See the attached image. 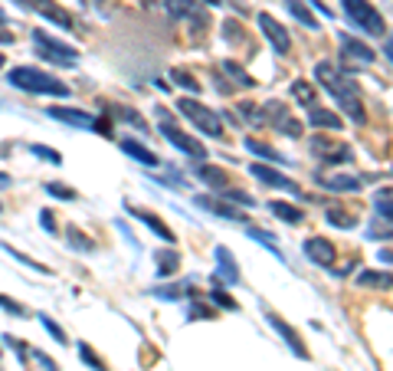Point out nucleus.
<instances>
[{
	"label": "nucleus",
	"mask_w": 393,
	"mask_h": 371,
	"mask_svg": "<svg viewBox=\"0 0 393 371\" xmlns=\"http://www.w3.org/2000/svg\"><path fill=\"white\" fill-rule=\"evenodd\" d=\"M315 79L321 82V89H328L331 99L338 102L341 109L348 112V119L357 122V125H364V119H367V112H364V102L361 96H357V86H354L351 79L341 73L338 66L331 63H318L315 66Z\"/></svg>",
	"instance_id": "f257e3e1"
},
{
	"label": "nucleus",
	"mask_w": 393,
	"mask_h": 371,
	"mask_svg": "<svg viewBox=\"0 0 393 371\" xmlns=\"http://www.w3.org/2000/svg\"><path fill=\"white\" fill-rule=\"evenodd\" d=\"M7 82L20 92H30V96H69L66 82H59L53 73H43L36 66H13L7 73Z\"/></svg>",
	"instance_id": "f03ea898"
},
{
	"label": "nucleus",
	"mask_w": 393,
	"mask_h": 371,
	"mask_svg": "<svg viewBox=\"0 0 393 371\" xmlns=\"http://www.w3.org/2000/svg\"><path fill=\"white\" fill-rule=\"evenodd\" d=\"M344 3V13H348V20L357 27V30L371 33V36H383L387 33V23H383L380 10L367 3V0H341Z\"/></svg>",
	"instance_id": "7ed1b4c3"
},
{
	"label": "nucleus",
	"mask_w": 393,
	"mask_h": 371,
	"mask_svg": "<svg viewBox=\"0 0 393 371\" xmlns=\"http://www.w3.org/2000/svg\"><path fill=\"white\" fill-rule=\"evenodd\" d=\"M33 46H36V53H40L46 63H56V66L79 63V50H75V46H66L63 40L50 36L46 30H33Z\"/></svg>",
	"instance_id": "20e7f679"
},
{
	"label": "nucleus",
	"mask_w": 393,
	"mask_h": 371,
	"mask_svg": "<svg viewBox=\"0 0 393 371\" xmlns=\"http://www.w3.org/2000/svg\"><path fill=\"white\" fill-rule=\"evenodd\" d=\"M177 109H181L184 119H191L203 135H210V138H223V119H220L213 109H207L203 102H197V99H181V102H177Z\"/></svg>",
	"instance_id": "39448f33"
},
{
	"label": "nucleus",
	"mask_w": 393,
	"mask_h": 371,
	"mask_svg": "<svg viewBox=\"0 0 393 371\" xmlns=\"http://www.w3.org/2000/svg\"><path fill=\"white\" fill-rule=\"evenodd\" d=\"M161 135H164V138H168V142L174 145L177 152L191 154V158H197V161H207V148H203V145L197 142V138H191L187 131H181V129H177L174 122H168V119H164V115H161Z\"/></svg>",
	"instance_id": "423d86ee"
},
{
	"label": "nucleus",
	"mask_w": 393,
	"mask_h": 371,
	"mask_svg": "<svg viewBox=\"0 0 393 371\" xmlns=\"http://www.w3.org/2000/svg\"><path fill=\"white\" fill-rule=\"evenodd\" d=\"M311 154H318L325 164H348L354 161V148L344 142H328V138H311Z\"/></svg>",
	"instance_id": "0eeeda50"
},
{
	"label": "nucleus",
	"mask_w": 393,
	"mask_h": 371,
	"mask_svg": "<svg viewBox=\"0 0 393 371\" xmlns=\"http://www.w3.org/2000/svg\"><path fill=\"white\" fill-rule=\"evenodd\" d=\"M259 30H262V36H266L269 43L276 46L279 56L292 53V36H288V30L272 17V13H259Z\"/></svg>",
	"instance_id": "6e6552de"
},
{
	"label": "nucleus",
	"mask_w": 393,
	"mask_h": 371,
	"mask_svg": "<svg viewBox=\"0 0 393 371\" xmlns=\"http://www.w3.org/2000/svg\"><path fill=\"white\" fill-rule=\"evenodd\" d=\"M262 115H266L269 125H276V129L282 131V135H288V138H298V135H302V122L292 119L282 102H269V106H262Z\"/></svg>",
	"instance_id": "1a4fd4ad"
},
{
	"label": "nucleus",
	"mask_w": 393,
	"mask_h": 371,
	"mask_svg": "<svg viewBox=\"0 0 393 371\" xmlns=\"http://www.w3.org/2000/svg\"><path fill=\"white\" fill-rule=\"evenodd\" d=\"M249 171H253V177H259L262 184H269V187H279V191H288V194H302V187L292 181V177H286V175H279L276 168H266V164H249Z\"/></svg>",
	"instance_id": "9d476101"
},
{
	"label": "nucleus",
	"mask_w": 393,
	"mask_h": 371,
	"mask_svg": "<svg viewBox=\"0 0 393 371\" xmlns=\"http://www.w3.org/2000/svg\"><path fill=\"white\" fill-rule=\"evenodd\" d=\"M164 7H168L170 17H181V20H191L193 27L200 23V27H207V10H200L193 0H164Z\"/></svg>",
	"instance_id": "9b49d317"
},
{
	"label": "nucleus",
	"mask_w": 393,
	"mask_h": 371,
	"mask_svg": "<svg viewBox=\"0 0 393 371\" xmlns=\"http://www.w3.org/2000/svg\"><path fill=\"white\" fill-rule=\"evenodd\" d=\"M305 256H309L315 266H325V270H328L331 263H334V247H331L325 237H309V240H305Z\"/></svg>",
	"instance_id": "f8f14e48"
},
{
	"label": "nucleus",
	"mask_w": 393,
	"mask_h": 371,
	"mask_svg": "<svg viewBox=\"0 0 393 371\" xmlns=\"http://www.w3.org/2000/svg\"><path fill=\"white\" fill-rule=\"evenodd\" d=\"M318 184H325V191H338V194H357L364 181L357 175H318Z\"/></svg>",
	"instance_id": "ddd939ff"
},
{
	"label": "nucleus",
	"mask_w": 393,
	"mask_h": 371,
	"mask_svg": "<svg viewBox=\"0 0 393 371\" xmlns=\"http://www.w3.org/2000/svg\"><path fill=\"white\" fill-rule=\"evenodd\" d=\"M193 204L203 210H210V214H216V217H226V220H243L246 214H239L236 208H230V204H223V197L216 194H200V197H193Z\"/></svg>",
	"instance_id": "4468645a"
},
{
	"label": "nucleus",
	"mask_w": 393,
	"mask_h": 371,
	"mask_svg": "<svg viewBox=\"0 0 393 371\" xmlns=\"http://www.w3.org/2000/svg\"><path fill=\"white\" fill-rule=\"evenodd\" d=\"M27 7H33V10H36V13H43V17H46V20L59 23V27H63V30H73V17H69V13H66L63 7H59V3H56V0H30V3H27Z\"/></svg>",
	"instance_id": "2eb2a0df"
},
{
	"label": "nucleus",
	"mask_w": 393,
	"mask_h": 371,
	"mask_svg": "<svg viewBox=\"0 0 393 371\" xmlns=\"http://www.w3.org/2000/svg\"><path fill=\"white\" fill-rule=\"evenodd\" d=\"M269 326H272V328H276V332H279V335L286 339V345H288V349H292V351H295L298 358H309V351H305V345H302V339H298V332H295V328H292V326H288L286 319H282V316H276V312H272V316H269Z\"/></svg>",
	"instance_id": "dca6fc26"
},
{
	"label": "nucleus",
	"mask_w": 393,
	"mask_h": 371,
	"mask_svg": "<svg viewBox=\"0 0 393 371\" xmlns=\"http://www.w3.org/2000/svg\"><path fill=\"white\" fill-rule=\"evenodd\" d=\"M50 119L66 122V125H75V129H96L92 112H82V109H63V106H56V109H50Z\"/></svg>",
	"instance_id": "f3484780"
},
{
	"label": "nucleus",
	"mask_w": 393,
	"mask_h": 371,
	"mask_svg": "<svg viewBox=\"0 0 393 371\" xmlns=\"http://www.w3.org/2000/svg\"><path fill=\"white\" fill-rule=\"evenodd\" d=\"M118 145H121V152L131 154V158H135L138 164H144V168H158V164H161V161H158V154L151 152V148H144L141 142H135V138H121Z\"/></svg>",
	"instance_id": "a211bd4d"
},
{
	"label": "nucleus",
	"mask_w": 393,
	"mask_h": 371,
	"mask_svg": "<svg viewBox=\"0 0 393 371\" xmlns=\"http://www.w3.org/2000/svg\"><path fill=\"white\" fill-rule=\"evenodd\" d=\"M341 46H344V53L354 56V59H361V63H373L377 59V53H373L367 43H361V40H354V36H348V33H341L338 36Z\"/></svg>",
	"instance_id": "6ab92c4d"
},
{
	"label": "nucleus",
	"mask_w": 393,
	"mask_h": 371,
	"mask_svg": "<svg viewBox=\"0 0 393 371\" xmlns=\"http://www.w3.org/2000/svg\"><path fill=\"white\" fill-rule=\"evenodd\" d=\"M309 122L311 125H318V129H331V131H341V125H344L338 112L321 109V106H311L309 109Z\"/></svg>",
	"instance_id": "aec40b11"
},
{
	"label": "nucleus",
	"mask_w": 393,
	"mask_h": 371,
	"mask_svg": "<svg viewBox=\"0 0 393 371\" xmlns=\"http://www.w3.org/2000/svg\"><path fill=\"white\" fill-rule=\"evenodd\" d=\"M216 263H220V276H223V283H230V286L239 283V270H236V260H233V253L226 250V247H216Z\"/></svg>",
	"instance_id": "412c9836"
},
{
	"label": "nucleus",
	"mask_w": 393,
	"mask_h": 371,
	"mask_svg": "<svg viewBox=\"0 0 393 371\" xmlns=\"http://www.w3.org/2000/svg\"><path fill=\"white\" fill-rule=\"evenodd\" d=\"M131 214H135V220H141V224H144V227H148V230H154V233H158L161 240L174 243V233H170V227H168V224H164V220H158V217H154L151 210H131Z\"/></svg>",
	"instance_id": "4be33fe9"
},
{
	"label": "nucleus",
	"mask_w": 393,
	"mask_h": 371,
	"mask_svg": "<svg viewBox=\"0 0 393 371\" xmlns=\"http://www.w3.org/2000/svg\"><path fill=\"white\" fill-rule=\"evenodd\" d=\"M193 175L200 177L207 187H213L216 194H220V191L226 187V175L220 171V168H213V164H200V168H193Z\"/></svg>",
	"instance_id": "5701e85b"
},
{
	"label": "nucleus",
	"mask_w": 393,
	"mask_h": 371,
	"mask_svg": "<svg viewBox=\"0 0 393 371\" xmlns=\"http://www.w3.org/2000/svg\"><path fill=\"white\" fill-rule=\"evenodd\" d=\"M269 210H272L279 220H286V224H302V220H305L302 208L288 204V201H269Z\"/></svg>",
	"instance_id": "b1692460"
},
{
	"label": "nucleus",
	"mask_w": 393,
	"mask_h": 371,
	"mask_svg": "<svg viewBox=\"0 0 393 371\" xmlns=\"http://www.w3.org/2000/svg\"><path fill=\"white\" fill-rule=\"evenodd\" d=\"M325 220H328L331 227H341V230H354V227H357V214H348V210H341V208L325 210Z\"/></svg>",
	"instance_id": "393cba45"
},
{
	"label": "nucleus",
	"mask_w": 393,
	"mask_h": 371,
	"mask_svg": "<svg viewBox=\"0 0 393 371\" xmlns=\"http://www.w3.org/2000/svg\"><path fill=\"white\" fill-rule=\"evenodd\" d=\"M246 152L259 154V158H269V161H276V164H286V158H282V154H279L272 145L259 142V138H246Z\"/></svg>",
	"instance_id": "a878e982"
},
{
	"label": "nucleus",
	"mask_w": 393,
	"mask_h": 371,
	"mask_svg": "<svg viewBox=\"0 0 393 371\" xmlns=\"http://www.w3.org/2000/svg\"><path fill=\"white\" fill-rule=\"evenodd\" d=\"M154 263H158L161 276H174L177 273V266H181V256H177L174 250H161V253H154Z\"/></svg>",
	"instance_id": "bb28decb"
},
{
	"label": "nucleus",
	"mask_w": 393,
	"mask_h": 371,
	"mask_svg": "<svg viewBox=\"0 0 393 371\" xmlns=\"http://www.w3.org/2000/svg\"><path fill=\"white\" fill-rule=\"evenodd\" d=\"M223 73H226L230 79H233L236 86H246V89H253V86H255V79L249 76V73H246V69H243L239 63H233V59H223Z\"/></svg>",
	"instance_id": "cd10ccee"
},
{
	"label": "nucleus",
	"mask_w": 393,
	"mask_h": 371,
	"mask_svg": "<svg viewBox=\"0 0 393 371\" xmlns=\"http://www.w3.org/2000/svg\"><path fill=\"white\" fill-rule=\"evenodd\" d=\"M357 286H383V289H390L393 276L390 273H377V270H364V273L357 276Z\"/></svg>",
	"instance_id": "c85d7f7f"
},
{
	"label": "nucleus",
	"mask_w": 393,
	"mask_h": 371,
	"mask_svg": "<svg viewBox=\"0 0 393 371\" xmlns=\"http://www.w3.org/2000/svg\"><path fill=\"white\" fill-rule=\"evenodd\" d=\"M292 96L298 99V102H305V106H318V102H315V89H311V82H305V79H295V82H292Z\"/></svg>",
	"instance_id": "c756f323"
},
{
	"label": "nucleus",
	"mask_w": 393,
	"mask_h": 371,
	"mask_svg": "<svg viewBox=\"0 0 393 371\" xmlns=\"http://www.w3.org/2000/svg\"><path fill=\"white\" fill-rule=\"evenodd\" d=\"M288 10L295 13V20H302L305 27H309V30H318V20L311 17V10L305 7V3H302V0H288Z\"/></svg>",
	"instance_id": "7c9ffc66"
},
{
	"label": "nucleus",
	"mask_w": 393,
	"mask_h": 371,
	"mask_svg": "<svg viewBox=\"0 0 393 371\" xmlns=\"http://www.w3.org/2000/svg\"><path fill=\"white\" fill-rule=\"evenodd\" d=\"M373 204H377V210H380V217L393 220V187H387V191H377Z\"/></svg>",
	"instance_id": "2f4dec72"
},
{
	"label": "nucleus",
	"mask_w": 393,
	"mask_h": 371,
	"mask_svg": "<svg viewBox=\"0 0 393 371\" xmlns=\"http://www.w3.org/2000/svg\"><path fill=\"white\" fill-rule=\"evenodd\" d=\"M246 233H249V237H253V240H259L262 243V247H266V250H272L279 256V260H282V253H279V247H276V237H272V233H266V230H259V227H246Z\"/></svg>",
	"instance_id": "473e14b6"
},
{
	"label": "nucleus",
	"mask_w": 393,
	"mask_h": 371,
	"mask_svg": "<svg viewBox=\"0 0 393 371\" xmlns=\"http://www.w3.org/2000/svg\"><path fill=\"white\" fill-rule=\"evenodd\" d=\"M170 82H177V86H184V89H191V92H197L200 89V82L187 73V69H170Z\"/></svg>",
	"instance_id": "72a5a7b5"
},
{
	"label": "nucleus",
	"mask_w": 393,
	"mask_h": 371,
	"mask_svg": "<svg viewBox=\"0 0 393 371\" xmlns=\"http://www.w3.org/2000/svg\"><path fill=\"white\" fill-rule=\"evenodd\" d=\"M30 152L36 154V158H43V161H50V164H63V154L56 152V148H46V145H30Z\"/></svg>",
	"instance_id": "f704fd0d"
},
{
	"label": "nucleus",
	"mask_w": 393,
	"mask_h": 371,
	"mask_svg": "<svg viewBox=\"0 0 393 371\" xmlns=\"http://www.w3.org/2000/svg\"><path fill=\"white\" fill-rule=\"evenodd\" d=\"M3 250L7 253H13V260H20L23 266H30V270H40V273H50V266H43V263H36V260H30L27 253H20V250H13L10 243H3Z\"/></svg>",
	"instance_id": "c9c22d12"
},
{
	"label": "nucleus",
	"mask_w": 393,
	"mask_h": 371,
	"mask_svg": "<svg viewBox=\"0 0 393 371\" xmlns=\"http://www.w3.org/2000/svg\"><path fill=\"white\" fill-rule=\"evenodd\" d=\"M220 197H230V201L243 204V208H255V197L243 194V191H236V187H223V191H220Z\"/></svg>",
	"instance_id": "e433bc0d"
},
{
	"label": "nucleus",
	"mask_w": 393,
	"mask_h": 371,
	"mask_svg": "<svg viewBox=\"0 0 393 371\" xmlns=\"http://www.w3.org/2000/svg\"><path fill=\"white\" fill-rule=\"evenodd\" d=\"M236 109H239V115H243L246 122H253V125H266V115H262V112H255L249 102H239Z\"/></svg>",
	"instance_id": "4c0bfd02"
},
{
	"label": "nucleus",
	"mask_w": 393,
	"mask_h": 371,
	"mask_svg": "<svg viewBox=\"0 0 393 371\" xmlns=\"http://www.w3.org/2000/svg\"><path fill=\"white\" fill-rule=\"evenodd\" d=\"M46 194L63 197V201H73L75 191H73V187H66V184H59V181H53V184H46Z\"/></svg>",
	"instance_id": "58836bf2"
},
{
	"label": "nucleus",
	"mask_w": 393,
	"mask_h": 371,
	"mask_svg": "<svg viewBox=\"0 0 393 371\" xmlns=\"http://www.w3.org/2000/svg\"><path fill=\"white\" fill-rule=\"evenodd\" d=\"M115 115H121V119H125V122H131V125H138V129H144V131H148V125H144V119H141L138 112H131V109H128V106H118V112H115Z\"/></svg>",
	"instance_id": "ea45409f"
},
{
	"label": "nucleus",
	"mask_w": 393,
	"mask_h": 371,
	"mask_svg": "<svg viewBox=\"0 0 393 371\" xmlns=\"http://www.w3.org/2000/svg\"><path fill=\"white\" fill-rule=\"evenodd\" d=\"M210 299L216 303V306H223V309H236V303L223 293V289H220V286H216V289H210Z\"/></svg>",
	"instance_id": "a19ab883"
},
{
	"label": "nucleus",
	"mask_w": 393,
	"mask_h": 371,
	"mask_svg": "<svg viewBox=\"0 0 393 371\" xmlns=\"http://www.w3.org/2000/svg\"><path fill=\"white\" fill-rule=\"evenodd\" d=\"M79 355H82L85 365H92L96 371H105V365H102V361H98L96 355H92V349H89V345H79Z\"/></svg>",
	"instance_id": "79ce46f5"
},
{
	"label": "nucleus",
	"mask_w": 393,
	"mask_h": 371,
	"mask_svg": "<svg viewBox=\"0 0 393 371\" xmlns=\"http://www.w3.org/2000/svg\"><path fill=\"white\" fill-rule=\"evenodd\" d=\"M0 306H3V309H7V312H10V316H27V309H23L20 306V303H13V299H7V296H0Z\"/></svg>",
	"instance_id": "37998d69"
},
{
	"label": "nucleus",
	"mask_w": 393,
	"mask_h": 371,
	"mask_svg": "<svg viewBox=\"0 0 393 371\" xmlns=\"http://www.w3.org/2000/svg\"><path fill=\"white\" fill-rule=\"evenodd\" d=\"M40 322H43V326H46V328H50V332H53V339H59V342H63V345H66V332H63V328H59V326H56L53 319H50V316H40Z\"/></svg>",
	"instance_id": "c03bdc74"
},
{
	"label": "nucleus",
	"mask_w": 393,
	"mask_h": 371,
	"mask_svg": "<svg viewBox=\"0 0 393 371\" xmlns=\"http://www.w3.org/2000/svg\"><path fill=\"white\" fill-rule=\"evenodd\" d=\"M3 342H7V345H10V349L17 351V355H20V358H27V355H30V351H27V342L13 339V335H3Z\"/></svg>",
	"instance_id": "a18cd8bd"
},
{
	"label": "nucleus",
	"mask_w": 393,
	"mask_h": 371,
	"mask_svg": "<svg viewBox=\"0 0 393 371\" xmlns=\"http://www.w3.org/2000/svg\"><path fill=\"white\" fill-rule=\"evenodd\" d=\"M30 355H33V358H36V361H40V365H43V368H46V371H59V368H56V365H53V358L46 355V351H30Z\"/></svg>",
	"instance_id": "49530a36"
},
{
	"label": "nucleus",
	"mask_w": 393,
	"mask_h": 371,
	"mask_svg": "<svg viewBox=\"0 0 393 371\" xmlns=\"http://www.w3.org/2000/svg\"><path fill=\"white\" fill-rule=\"evenodd\" d=\"M40 224H43V230H50V233H53V230H56L53 210H40Z\"/></svg>",
	"instance_id": "de8ad7c7"
},
{
	"label": "nucleus",
	"mask_w": 393,
	"mask_h": 371,
	"mask_svg": "<svg viewBox=\"0 0 393 371\" xmlns=\"http://www.w3.org/2000/svg\"><path fill=\"white\" fill-rule=\"evenodd\" d=\"M383 53L390 56V63H393V36H390V40H387V46H383Z\"/></svg>",
	"instance_id": "09e8293b"
},
{
	"label": "nucleus",
	"mask_w": 393,
	"mask_h": 371,
	"mask_svg": "<svg viewBox=\"0 0 393 371\" xmlns=\"http://www.w3.org/2000/svg\"><path fill=\"white\" fill-rule=\"evenodd\" d=\"M380 260H383V263H393V250H383V253H380Z\"/></svg>",
	"instance_id": "8fccbe9b"
},
{
	"label": "nucleus",
	"mask_w": 393,
	"mask_h": 371,
	"mask_svg": "<svg viewBox=\"0 0 393 371\" xmlns=\"http://www.w3.org/2000/svg\"><path fill=\"white\" fill-rule=\"evenodd\" d=\"M203 3H207V7H220L223 0H203Z\"/></svg>",
	"instance_id": "3c124183"
},
{
	"label": "nucleus",
	"mask_w": 393,
	"mask_h": 371,
	"mask_svg": "<svg viewBox=\"0 0 393 371\" xmlns=\"http://www.w3.org/2000/svg\"><path fill=\"white\" fill-rule=\"evenodd\" d=\"M3 23H7V13H3V10H0V27H3Z\"/></svg>",
	"instance_id": "603ef678"
},
{
	"label": "nucleus",
	"mask_w": 393,
	"mask_h": 371,
	"mask_svg": "<svg viewBox=\"0 0 393 371\" xmlns=\"http://www.w3.org/2000/svg\"><path fill=\"white\" fill-rule=\"evenodd\" d=\"M7 181H10V177H7V175H0V184H7Z\"/></svg>",
	"instance_id": "864d4df0"
},
{
	"label": "nucleus",
	"mask_w": 393,
	"mask_h": 371,
	"mask_svg": "<svg viewBox=\"0 0 393 371\" xmlns=\"http://www.w3.org/2000/svg\"><path fill=\"white\" fill-rule=\"evenodd\" d=\"M3 66H7V59H3V56H0V69H3Z\"/></svg>",
	"instance_id": "5fc2aeb1"
}]
</instances>
